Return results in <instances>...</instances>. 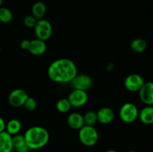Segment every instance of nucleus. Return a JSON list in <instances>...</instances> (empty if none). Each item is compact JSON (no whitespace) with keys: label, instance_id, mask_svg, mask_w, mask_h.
Returning <instances> with one entry per match:
<instances>
[{"label":"nucleus","instance_id":"obj_1","mask_svg":"<svg viewBox=\"0 0 153 152\" xmlns=\"http://www.w3.org/2000/svg\"><path fill=\"white\" fill-rule=\"evenodd\" d=\"M48 76L54 82L70 83L78 74L77 67L72 60L60 58L53 61L48 68Z\"/></svg>","mask_w":153,"mask_h":152},{"label":"nucleus","instance_id":"obj_2","mask_svg":"<svg viewBox=\"0 0 153 152\" xmlns=\"http://www.w3.org/2000/svg\"><path fill=\"white\" fill-rule=\"evenodd\" d=\"M24 137L30 150H38L49 142V134L43 127L33 126L25 131Z\"/></svg>","mask_w":153,"mask_h":152},{"label":"nucleus","instance_id":"obj_3","mask_svg":"<svg viewBox=\"0 0 153 152\" xmlns=\"http://www.w3.org/2000/svg\"><path fill=\"white\" fill-rule=\"evenodd\" d=\"M79 139L82 144L87 147L95 145L99 140V133L94 126L84 125L79 130Z\"/></svg>","mask_w":153,"mask_h":152},{"label":"nucleus","instance_id":"obj_4","mask_svg":"<svg viewBox=\"0 0 153 152\" xmlns=\"http://www.w3.org/2000/svg\"><path fill=\"white\" fill-rule=\"evenodd\" d=\"M139 110L137 106L132 103L127 102L123 104L120 109V118L123 122L130 124L138 119Z\"/></svg>","mask_w":153,"mask_h":152},{"label":"nucleus","instance_id":"obj_5","mask_svg":"<svg viewBox=\"0 0 153 152\" xmlns=\"http://www.w3.org/2000/svg\"><path fill=\"white\" fill-rule=\"evenodd\" d=\"M34 28L36 37L39 40L46 42L52 36V26L50 22L46 19H38Z\"/></svg>","mask_w":153,"mask_h":152},{"label":"nucleus","instance_id":"obj_6","mask_svg":"<svg viewBox=\"0 0 153 152\" xmlns=\"http://www.w3.org/2000/svg\"><path fill=\"white\" fill-rule=\"evenodd\" d=\"M73 89L88 91L92 87L93 80L87 74H77L70 82Z\"/></svg>","mask_w":153,"mask_h":152},{"label":"nucleus","instance_id":"obj_7","mask_svg":"<svg viewBox=\"0 0 153 152\" xmlns=\"http://www.w3.org/2000/svg\"><path fill=\"white\" fill-rule=\"evenodd\" d=\"M144 79L138 74H131L126 77L124 86L130 92H139L144 84Z\"/></svg>","mask_w":153,"mask_h":152},{"label":"nucleus","instance_id":"obj_8","mask_svg":"<svg viewBox=\"0 0 153 152\" xmlns=\"http://www.w3.org/2000/svg\"><path fill=\"white\" fill-rule=\"evenodd\" d=\"M28 95L24 89L17 88L10 92L8 95V102L13 107H20L23 106Z\"/></svg>","mask_w":153,"mask_h":152},{"label":"nucleus","instance_id":"obj_9","mask_svg":"<svg viewBox=\"0 0 153 152\" xmlns=\"http://www.w3.org/2000/svg\"><path fill=\"white\" fill-rule=\"evenodd\" d=\"M69 101L73 107H82L88 102V95L86 91L73 89L68 96Z\"/></svg>","mask_w":153,"mask_h":152},{"label":"nucleus","instance_id":"obj_10","mask_svg":"<svg viewBox=\"0 0 153 152\" xmlns=\"http://www.w3.org/2000/svg\"><path fill=\"white\" fill-rule=\"evenodd\" d=\"M139 97L142 102L146 105H153V82H145L139 90Z\"/></svg>","mask_w":153,"mask_h":152},{"label":"nucleus","instance_id":"obj_11","mask_svg":"<svg viewBox=\"0 0 153 152\" xmlns=\"http://www.w3.org/2000/svg\"><path fill=\"white\" fill-rule=\"evenodd\" d=\"M97 115L98 122L102 125H108L112 122L115 117L114 112L113 111V110L107 107L100 108L97 111Z\"/></svg>","mask_w":153,"mask_h":152},{"label":"nucleus","instance_id":"obj_12","mask_svg":"<svg viewBox=\"0 0 153 152\" xmlns=\"http://www.w3.org/2000/svg\"><path fill=\"white\" fill-rule=\"evenodd\" d=\"M28 51L31 55L35 56L43 55L46 51V42L37 38L30 40V46Z\"/></svg>","mask_w":153,"mask_h":152},{"label":"nucleus","instance_id":"obj_13","mask_svg":"<svg viewBox=\"0 0 153 152\" xmlns=\"http://www.w3.org/2000/svg\"><path fill=\"white\" fill-rule=\"evenodd\" d=\"M67 125L73 130H80L85 125L84 117L79 113H72L67 116Z\"/></svg>","mask_w":153,"mask_h":152},{"label":"nucleus","instance_id":"obj_14","mask_svg":"<svg viewBox=\"0 0 153 152\" xmlns=\"http://www.w3.org/2000/svg\"><path fill=\"white\" fill-rule=\"evenodd\" d=\"M13 150L12 136L5 131L0 133V152H12Z\"/></svg>","mask_w":153,"mask_h":152},{"label":"nucleus","instance_id":"obj_15","mask_svg":"<svg viewBox=\"0 0 153 152\" xmlns=\"http://www.w3.org/2000/svg\"><path fill=\"white\" fill-rule=\"evenodd\" d=\"M12 142H13V150L16 151V152L29 151L30 149L27 145L24 135L18 134L12 136Z\"/></svg>","mask_w":153,"mask_h":152},{"label":"nucleus","instance_id":"obj_16","mask_svg":"<svg viewBox=\"0 0 153 152\" xmlns=\"http://www.w3.org/2000/svg\"><path fill=\"white\" fill-rule=\"evenodd\" d=\"M138 119L146 125L153 124V106L146 105L140 111H139Z\"/></svg>","mask_w":153,"mask_h":152},{"label":"nucleus","instance_id":"obj_17","mask_svg":"<svg viewBox=\"0 0 153 152\" xmlns=\"http://www.w3.org/2000/svg\"><path fill=\"white\" fill-rule=\"evenodd\" d=\"M46 12V4L43 1H37L33 4L32 7H31V13H32L31 15L34 16L37 20L43 19V16H45Z\"/></svg>","mask_w":153,"mask_h":152},{"label":"nucleus","instance_id":"obj_18","mask_svg":"<svg viewBox=\"0 0 153 152\" xmlns=\"http://www.w3.org/2000/svg\"><path fill=\"white\" fill-rule=\"evenodd\" d=\"M22 128V124L18 119H12L6 123L5 131L8 133L10 135L14 136L18 134Z\"/></svg>","mask_w":153,"mask_h":152},{"label":"nucleus","instance_id":"obj_19","mask_svg":"<svg viewBox=\"0 0 153 152\" xmlns=\"http://www.w3.org/2000/svg\"><path fill=\"white\" fill-rule=\"evenodd\" d=\"M147 47V43L144 39L136 38L131 41L130 48L131 51L136 54H140L144 52Z\"/></svg>","mask_w":153,"mask_h":152},{"label":"nucleus","instance_id":"obj_20","mask_svg":"<svg viewBox=\"0 0 153 152\" xmlns=\"http://www.w3.org/2000/svg\"><path fill=\"white\" fill-rule=\"evenodd\" d=\"M13 19V13L7 7H0V22L2 23H9Z\"/></svg>","mask_w":153,"mask_h":152},{"label":"nucleus","instance_id":"obj_21","mask_svg":"<svg viewBox=\"0 0 153 152\" xmlns=\"http://www.w3.org/2000/svg\"><path fill=\"white\" fill-rule=\"evenodd\" d=\"M72 106L68 98H61L58 100L56 104V108L60 113H66L69 112L71 109Z\"/></svg>","mask_w":153,"mask_h":152},{"label":"nucleus","instance_id":"obj_22","mask_svg":"<svg viewBox=\"0 0 153 152\" xmlns=\"http://www.w3.org/2000/svg\"><path fill=\"white\" fill-rule=\"evenodd\" d=\"M85 125H89V126H94L98 120H97V113L92 110L88 111L83 116Z\"/></svg>","mask_w":153,"mask_h":152},{"label":"nucleus","instance_id":"obj_23","mask_svg":"<svg viewBox=\"0 0 153 152\" xmlns=\"http://www.w3.org/2000/svg\"><path fill=\"white\" fill-rule=\"evenodd\" d=\"M37 101L32 97H29L25 100V103L23 104V107L28 111H34L37 108Z\"/></svg>","mask_w":153,"mask_h":152},{"label":"nucleus","instance_id":"obj_24","mask_svg":"<svg viewBox=\"0 0 153 152\" xmlns=\"http://www.w3.org/2000/svg\"><path fill=\"white\" fill-rule=\"evenodd\" d=\"M24 25L27 28H34L37 22V19L32 15H28L24 18Z\"/></svg>","mask_w":153,"mask_h":152},{"label":"nucleus","instance_id":"obj_25","mask_svg":"<svg viewBox=\"0 0 153 152\" xmlns=\"http://www.w3.org/2000/svg\"><path fill=\"white\" fill-rule=\"evenodd\" d=\"M30 46V40H23L20 43V48L23 50H28Z\"/></svg>","mask_w":153,"mask_h":152},{"label":"nucleus","instance_id":"obj_26","mask_svg":"<svg viewBox=\"0 0 153 152\" xmlns=\"http://www.w3.org/2000/svg\"><path fill=\"white\" fill-rule=\"evenodd\" d=\"M5 127H6V122H4V119L0 116V133L5 131Z\"/></svg>","mask_w":153,"mask_h":152},{"label":"nucleus","instance_id":"obj_27","mask_svg":"<svg viewBox=\"0 0 153 152\" xmlns=\"http://www.w3.org/2000/svg\"><path fill=\"white\" fill-rule=\"evenodd\" d=\"M104 152H118L117 151H115V150H107Z\"/></svg>","mask_w":153,"mask_h":152},{"label":"nucleus","instance_id":"obj_28","mask_svg":"<svg viewBox=\"0 0 153 152\" xmlns=\"http://www.w3.org/2000/svg\"><path fill=\"white\" fill-rule=\"evenodd\" d=\"M2 4H3V0H0V7H2Z\"/></svg>","mask_w":153,"mask_h":152},{"label":"nucleus","instance_id":"obj_29","mask_svg":"<svg viewBox=\"0 0 153 152\" xmlns=\"http://www.w3.org/2000/svg\"><path fill=\"white\" fill-rule=\"evenodd\" d=\"M126 152H137V151H128Z\"/></svg>","mask_w":153,"mask_h":152},{"label":"nucleus","instance_id":"obj_30","mask_svg":"<svg viewBox=\"0 0 153 152\" xmlns=\"http://www.w3.org/2000/svg\"><path fill=\"white\" fill-rule=\"evenodd\" d=\"M0 53H1V46H0Z\"/></svg>","mask_w":153,"mask_h":152}]
</instances>
